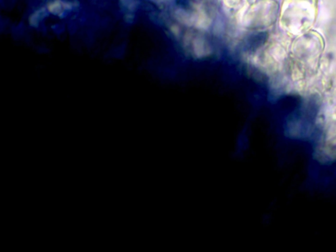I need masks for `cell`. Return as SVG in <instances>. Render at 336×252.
Wrapping results in <instances>:
<instances>
[{"instance_id": "obj_1", "label": "cell", "mask_w": 336, "mask_h": 252, "mask_svg": "<svg viewBox=\"0 0 336 252\" xmlns=\"http://www.w3.org/2000/svg\"><path fill=\"white\" fill-rule=\"evenodd\" d=\"M268 38L267 32H261L250 35L244 43V50L248 53H252L262 47Z\"/></svg>"}]
</instances>
